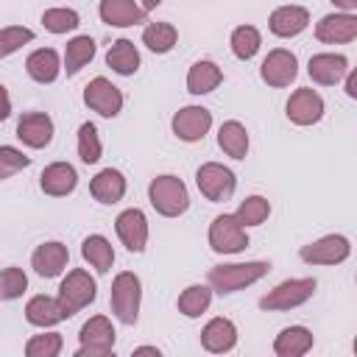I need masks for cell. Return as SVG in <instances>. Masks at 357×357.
<instances>
[{
	"mask_svg": "<svg viewBox=\"0 0 357 357\" xmlns=\"http://www.w3.org/2000/svg\"><path fill=\"white\" fill-rule=\"evenodd\" d=\"M89 190H92L95 201H100V204H117V201L126 195V178H123L120 170L106 167V170H100V173L92 178Z\"/></svg>",
	"mask_w": 357,
	"mask_h": 357,
	"instance_id": "cell-25",
	"label": "cell"
},
{
	"mask_svg": "<svg viewBox=\"0 0 357 357\" xmlns=\"http://www.w3.org/2000/svg\"><path fill=\"white\" fill-rule=\"evenodd\" d=\"M321 114H324V98L315 89L304 86V89H296L290 95V100H287V117L296 126H312V123L321 120Z\"/></svg>",
	"mask_w": 357,
	"mask_h": 357,
	"instance_id": "cell-13",
	"label": "cell"
},
{
	"mask_svg": "<svg viewBox=\"0 0 357 357\" xmlns=\"http://www.w3.org/2000/svg\"><path fill=\"white\" fill-rule=\"evenodd\" d=\"M114 229H117V237L123 240V245L134 254H139L148 243V220L139 209H126L117 215L114 220Z\"/></svg>",
	"mask_w": 357,
	"mask_h": 357,
	"instance_id": "cell-14",
	"label": "cell"
},
{
	"mask_svg": "<svg viewBox=\"0 0 357 357\" xmlns=\"http://www.w3.org/2000/svg\"><path fill=\"white\" fill-rule=\"evenodd\" d=\"M78 156L86 165H95L100 159V139H98V131L92 123H84L78 128Z\"/></svg>",
	"mask_w": 357,
	"mask_h": 357,
	"instance_id": "cell-38",
	"label": "cell"
},
{
	"mask_svg": "<svg viewBox=\"0 0 357 357\" xmlns=\"http://www.w3.org/2000/svg\"><path fill=\"white\" fill-rule=\"evenodd\" d=\"M25 318H28V324H33V326H53V324H59V321H64V318H70V315H67V310L61 307L59 298L33 296V298L25 304Z\"/></svg>",
	"mask_w": 357,
	"mask_h": 357,
	"instance_id": "cell-21",
	"label": "cell"
},
{
	"mask_svg": "<svg viewBox=\"0 0 357 357\" xmlns=\"http://www.w3.org/2000/svg\"><path fill=\"white\" fill-rule=\"evenodd\" d=\"M218 145L223 148V153H229L231 159H243L248 153V131L243 123L229 120L220 126L218 131Z\"/></svg>",
	"mask_w": 357,
	"mask_h": 357,
	"instance_id": "cell-28",
	"label": "cell"
},
{
	"mask_svg": "<svg viewBox=\"0 0 357 357\" xmlns=\"http://www.w3.org/2000/svg\"><path fill=\"white\" fill-rule=\"evenodd\" d=\"M148 198H151V206L165 218H176L190 206L187 187L178 176H156L148 184Z\"/></svg>",
	"mask_w": 357,
	"mask_h": 357,
	"instance_id": "cell-1",
	"label": "cell"
},
{
	"mask_svg": "<svg viewBox=\"0 0 357 357\" xmlns=\"http://www.w3.org/2000/svg\"><path fill=\"white\" fill-rule=\"evenodd\" d=\"M78 337H81V349H78L81 357H86V354L89 357H103V354H109L114 349V326L103 315L89 318L81 326V335Z\"/></svg>",
	"mask_w": 357,
	"mask_h": 357,
	"instance_id": "cell-8",
	"label": "cell"
},
{
	"mask_svg": "<svg viewBox=\"0 0 357 357\" xmlns=\"http://www.w3.org/2000/svg\"><path fill=\"white\" fill-rule=\"evenodd\" d=\"M61 351V335L59 332H47V335H33L25 343V354L28 357H56Z\"/></svg>",
	"mask_w": 357,
	"mask_h": 357,
	"instance_id": "cell-39",
	"label": "cell"
},
{
	"mask_svg": "<svg viewBox=\"0 0 357 357\" xmlns=\"http://www.w3.org/2000/svg\"><path fill=\"white\" fill-rule=\"evenodd\" d=\"M42 25L50 33H67V31H75L81 25V20H78V14L73 8H47L42 14Z\"/></svg>",
	"mask_w": 357,
	"mask_h": 357,
	"instance_id": "cell-36",
	"label": "cell"
},
{
	"mask_svg": "<svg viewBox=\"0 0 357 357\" xmlns=\"http://www.w3.org/2000/svg\"><path fill=\"white\" fill-rule=\"evenodd\" d=\"M259 75L271 86H290L296 81V75H298V61H296V56L290 50L276 47V50H271L265 56V61L259 67Z\"/></svg>",
	"mask_w": 357,
	"mask_h": 357,
	"instance_id": "cell-10",
	"label": "cell"
},
{
	"mask_svg": "<svg viewBox=\"0 0 357 357\" xmlns=\"http://www.w3.org/2000/svg\"><path fill=\"white\" fill-rule=\"evenodd\" d=\"M11 114V98H8V89L0 84V120H6Z\"/></svg>",
	"mask_w": 357,
	"mask_h": 357,
	"instance_id": "cell-42",
	"label": "cell"
},
{
	"mask_svg": "<svg viewBox=\"0 0 357 357\" xmlns=\"http://www.w3.org/2000/svg\"><path fill=\"white\" fill-rule=\"evenodd\" d=\"M195 184H198V190L209 198V201H229L231 198V192H234V173L229 170V167H223V165H218V162H206V165H201L198 167V173H195Z\"/></svg>",
	"mask_w": 357,
	"mask_h": 357,
	"instance_id": "cell-6",
	"label": "cell"
},
{
	"mask_svg": "<svg viewBox=\"0 0 357 357\" xmlns=\"http://www.w3.org/2000/svg\"><path fill=\"white\" fill-rule=\"evenodd\" d=\"M315 293V279H287L282 284H276L268 296L259 298L262 310H290L304 304L310 296Z\"/></svg>",
	"mask_w": 357,
	"mask_h": 357,
	"instance_id": "cell-7",
	"label": "cell"
},
{
	"mask_svg": "<svg viewBox=\"0 0 357 357\" xmlns=\"http://www.w3.org/2000/svg\"><path fill=\"white\" fill-rule=\"evenodd\" d=\"M212 126V112L204 106H184L173 117V134L184 142H198Z\"/></svg>",
	"mask_w": 357,
	"mask_h": 357,
	"instance_id": "cell-12",
	"label": "cell"
},
{
	"mask_svg": "<svg viewBox=\"0 0 357 357\" xmlns=\"http://www.w3.org/2000/svg\"><path fill=\"white\" fill-rule=\"evenodd\" d=\"M33 39V31L31 28H22V25H8L0 31V59L11 56L14 50H20L25 42Z\"/></svg>",
	"mask_w": 357,
	"mask_h": 357,
	"instance_id": "cell-40",
	"label": "cell"
},
{
	"mask_svg": "<svg viewBox=\"0 0 357 357\" xmlns=\"http://www.w3.org/2000/svg\"><path fill=\"white\" fill-rule=\"evenodd\" d=\"M271 31L276 33V36H282V39H287V36H296V33H301L307 25H310V14H307V8H301V6H282V8H276L273 14H271Z\"/></svg>",
	"mask_w": 357,
	"mask_h": 357,
	"instance_id": "cell-22",
	"label": "cell"
},
{
	"mask_svg": "<svg viewBox=\"0 0 357 357\" xmlns=\"http://www.w3.org/2000/svg\"><path fill=\"white\" fill-rule=\"evenodd\" d=\"M332 3H335V6H340V8H343V11H349V14L357 8V0H332Z\"/></svg>",
	"mask_w": 357,
	"mask_h": 357,
	"instance_id": "cell-44",
	"label": "cell"
},
{
	"mask_svg": "<svg viewBox=\"0 0 357 357\" xmlns=\"http://www.w3.org/2000/svg\"><path fill=\"white\" fill-rule=\"evenodd\" d=\"M176 28L170 22H151L145 31H142V42L153 50V53H167L173 45H176Z\"/></svg>",
	"mask_w": 357,
	"mask_h": 357,
	"instance_id": "cell-32",
	"label": "cell"
},
{
	"mask_svg": "<svg viewBox=\"0 0 357 357\" xmlns=\"http://www.w3.org/2000/svg\"><path fill=\"white\" fill-rule=\"evenodd\" d=\"M95 279L86 273V271H81V268H75V271H70L67 276H64V282H61V287H59V301H61V307L67 310V315H75L78 310H84L89 301H95Z\"/></svg>",
	"mask_w": 357,
	"mask_h": 357,
	"instance_id": "cell-4",
	"label": "cell"
},
{
	"mask_svg": "<svg viewBox=\"0 0 357 357\" xmlns=\"http://www.w3.org/2000/svg\"><path fill=\"white\" fill-rule=\"evenodd\" d=\"M100 20L114 28H128L145 22V8L134 0H100Z\"/></svg>",
	"mask_w": 357,
	"mask_h": 357,
	"instance_id": "cell-19",
	"label": "cell"
},
{
	"mask_svg": "<svg viewBox=\"0 0 357 357\" xmlns=\"http://www.w3.org/2000/svg\"><path fill=\"white\" fill-rule=\"evenodd\" d=\"M67 259H70V254H67V245H61V243H45V245H39L36 251H33V271L39 273V276H45V279H53V276H59L64 268H67Z\"/></svg>",
	"mask_w": 357,
	"mask_h": 357,
	"instance_id": "cell-20",
	"label": "cell"
},
{
	"mask_svg": "<svg viewBox=\"0 0 357 357\" xmlns=\"http://www.w3.org/2000/svg\"><path fill=\"white\" fill-rule=\"evenodd\" d=\"M92 56H95L92 36H75V39H70L67 42V50H64V70H67V75H75Z\"/></svg>",
	"mask_w": 357,
	"mask_h": 357,
	"instance_id": "cell-31",
	"label": "cell"
},
{
	"mask_svg": "<svg viewBox=\"0 0 357 357\" xmlns=\"http://www.w3.org/2000/svg\"><path fill=\"white\" fill-rule=\"evenodd\" d=\"M159 3H162V0H142V8H145V11H151V8H156Z\"/></svg>",
	"mask_w": 357,
	"mask_h": 357,
	"instance_id": "cell-46",
	"label": "cell"
},
{
	"mask_svg": "<svg viewBox=\"0 0 357 357\" xmlns=\"http://www.w3.org/2000/svg\"><path fill=\"white\" fill-rule=\"evenodd\" d=\"M84 103L92 109V112H98L100 117H114L120 109H123V92L112 84V81H106V78H92L89 84H86V89H84Z\"/></svg>",
	"mask_w": 357,
	"mask_h": 357,
	"instance_id": "cell-9",
	"label": "cell"
},
{
	"mask_svg": "<svg viewBox=\"0 0 357 357\" xmlns=\"http://www.w3.org/2000/svg\"><path fill=\"white\" fill-rule=\"evenodd\" d=\"M28 165H31V156H25L22 151H17L11 145H0V181L14 176V173H20Z\"/></svg>",
	"mask_w": 357,
	"mask_h": 357,
	"instance_id": "cell-41",
	"label": "cell"
},
{
	"mask_svg": "<svg viewBox=\"0 0 357 357\" xmlns=\"http://www.w3.org/2000/svg\"><path fill=\"white\" fill-rule=\"evenodd\" d=\"M271 271L268 262H237V265H218L209 271V284L218 293H234L245 284L259 282Z\"/></svg>",
	"mask_w": 357,
	"mask_h": 357,
	"instance_id": "cell-2",
	"label": "cell"
},
{
	"mask_svg": "<svg viewBox=\"0 0 357 357\" xmlns=\"http://www.w3.org/2000/svg\"><path fill=\"white\" fill-rule=\"evenodd\" d=\"M268 215H271V204L262 195H248L237 209V220L243 226H259V223H265Z\"/></svg>",
	"mask_w": 357,
	"mask_h": 357,
	"instance_id": "cell-35",
	"label": "cell"
},
{
	"mask_svg": "<svg viewBox=\"0 0 357 357\" xmlns=\"http://www.w3.org/2000/svg\"><path fill=\"white\" fill-rule=\"evenodd\" d=\"M17 137L28 148H45L53 139V120L42 112H28L17 123Z\"/></svg>",
	"mask_w": 357,
	"mask_h": 357,
	"instance_id": "cell-17",
	"label": "cell"
},
{
	"mask_svg": "<svg viewBox=\"0 0 357 357\" xmlns=\"http://www.w3.org/2000/svg\"><path fill=\"white\" fill-rule=\"evenodd\" d=\"M25 70H28V75H31L33 81H39V84H53V81L59 78V70H61L59 53H56L53 47H39V50H33V53L28 56Z\"/></svg>",
	"mask_w": 357,
	"mask_h": 357,
	"instance_id": "cell-24",
	"label": "cell"
},
{
	"mask_svg": "<svg viewBox=\"0 0 357 357\" xmlns=\"http://www.w3.org/2000/svg\"><path fill=\"white\" fill-rule=\"evenodd\" d=\"M139 279L128 271L117 273L112 282V312L123 321V324H137L139 315Z\"/></svg>",
	"mask_w": 357,
	"mask_h": 357,
	"instance_id": "cell-3",
	"label": "cell"
},
{
	"mask_svg": "<svg viewBox=\"0 0 357 357\" xmlns=\"http://www.w3.org/2000/svg\"><path fill=\"white\" fill-rule=\"evenodd\" d=\"M137 354H159V349H153V346H142V349H137Z\"/></svg>",
	"mask_w": 357,
	"mask_h": 357,
	"instance_id": "cell-45",
	"label": "cell"
},
{
	"mask_svg": "<svg viewBox=\"0 0 357 357\" xmlns=\"http://www.w3.org/2000/svg\"><path fill=\"white\" fill-rule=\"evenodd\" d=\"M106 64H109L114 73H120V75L137 73V70H139V53H137L134 42L117 39V42L109 47V53H106Z\"/></svg>",
	"mask_w": 357,
	"mask_h": 357,
	"instance_id": "cell-29",
	"label": "cell"
},
{
	"mask_svg": "<svg viewBox=\"0 0 357 357\" xmlns=\"http://www.w3.org/2000/svg\"><path fill=\"white\" fill-rule=\"evenodd\" d=\"M220 81H223L220 67H218L215 61H206V59L195 61V64L190 67V73H187V89H190L192 95H206V92H212Z\"/></svg>",
	"mask_w": 357,
	"mask_h": 357,
	"instance_id": "cell-27",
	"label": "cell"
},
{
	"mask_svg": "<svg viewBox=\"0 0 357 357\" xmlns=\"http://www.w3.org/2000/svg\"><path fill=\"white\" fill-rule=\"evenodd\" d=\"M28 287V276L22 273V268H3L0 271V301H11L20 298Z\"/></svg>",
	"mask_w": 357,
	"mask_h": 357,
	"instance_id": "cell-37",
	"label": "cell"
},
{
	"mask_svg": "<svg viewBox=\"0 0 357 357\" xmlns=\"http://www.w3.org/2000/svg\"><path fill=\"white\" fill-rule=\"evenodd\" d=\"M39 184H42V190H45L47 195L61 198V195H70V192L75 190L78 173H75V167L67 165V162H53V165H47V167L42 170Z\"/></svg>",
	"mask_w": 357,
	"mask_h": 357,
	"instance_id": "cell-18",
	"label": "cell"
},
{
	"mask_svg": "<svg viewBox=\"0 0 357 357\" xmlns=\"http://www.w3.org/2000/svg\"><path fill=\"white\" fill-rule=\"evenodd\" d=\"M212 301V290L204 284H192L178 296V312H184L187 318H198Z\"/></svg>",
	"mask_w": 357,
	"mask_h": 357,
	"instance_id": "cell-33",
	"label": "cell"
},
{
	"mask_svg": "<svg viewBox=\"0 0 357 357\" xmlns=\"http://www.w3.org/2000/svg\"><path fill=\"white\" fill-rule=\"evenodd\" d=\"M307 73H310V78L315 84L332 86L349 73V61H346V56H337V53H318V56L310 59Z\"/></svg>",
	"mask_w": 357,
	"mask_h": 357,
	"instance_id": "cell-16",
	"label": "cell"
},
{
	"mask_svg": "<svg viewBox=\"0 0 357 357\" xmlns=\"http://www.w3.org/2000/svg\"><path fill=\"white\" fill-rule=\"evenodd\" d=\"M351 254V245L340 234H326L301 248V259L310 265H337Z\"/></svg>",
	"mask_w": 357,
	"mask_h": 357,
	"instance_id": "cell-11",
	"label": "cell"
},
{
	"mask_svg": "<svg viewBox=\"0 0 357 357\" xmlns=\"http://www.w3.org/2000/svg\"><path fill=\"white\" fill-rule=\"evenodd\" d=\"M315 36L326 45H340V42H351L357 36V17L354 14H326L318 25H315Z\"/></svg>",
	"mask_w": 357,
	"mask_h": 357,
	"instance_id": "cell-15",
	"label": "cell"
},
{
	"mask_svg": "<svg viewBox=\"0 0 357 357\" xmlns=\"http://www.w3.org/2000/svg\"><path fill=\"white\" fill-rule=\"evenodd\" d=\"M346 95L357 98V73H346Z\"/></svg>",
	"mask_w": 357,
	"mask_h": 357,
	"instance_id": "cell-43",
	"label": "cell"
},
{
	"mask_svg": "<svg viewBox=\"0 0 357 357\" xmlns=\"http://www.w3.org/2000/svg\"><path fill=\"white\" fill-rule=\"evenodd\" d=\"M81 254H84V259H86L98 273H109V268H112V262H114L112 243H109L106 237H100V234H89V237L84 240V245H81Z\"/></svg>",
	"mask_w": 357,
	"mask_h": 357,
	"instance_id": "cell-30",
	"label": "cell"
},
{
	"mask_svg": "<svg viewBox=\"0 0 357 357\" xmlns=\"http://www.w3.org/2000/svg\"><path fill=\"white\" fill-rule=\"evenodd\" d=\"M312 349V335H310V329H304V326H287V329H282L279 335H276V340H273V351L279 354V357H301V354H307Z\"/></svg>",
	"mask_w": 357,
	"mask_h": 357,
	"instance_id": "cell-26",
	"label": "cell"
},
{
	"mask_svg": "<svg viewBox=\"0 0 357 357\" xmlns=\"http://www.w3.org/2000/svg\"><path fill=\"white\" fill-rule=\"evenodd\" d=\"M209 245L218 254H237L248 245L245 229L237 220V215H218L209 226Z\"/></svg>",
	"mask_w": 357,
	"mask_h": 357,
	"instance_id": "cell-5",
	"label": "cell"
},
{
	"mask_svg": "<svg viewBox=\"0 0 357 357\" xmlns=\"http://www.w3.org/2000/svg\"><path fill=\"white\" fill-rule=\"evenodd\" d=\"M259 50V31L254 25H240L231 33V53L243 61H248Z\"/></svg>",
	"mask_w": 357,
	"mask_h": 357,
	"instance_id": "cell-34",
	"label": "cell"
},
{
	"mask_svg": "<svg viewBox=\"0 0 357 357\" xmlns=\"http://www.w3.org/2000/svg\"><path fill=\"white\" fill-rule=\"evenodd\" d=\"M201 343L206 351H215V354L229 351L237 343V329L229 318H212L201 332Z\"/></svg>",
	"mask_w": 357,
	"mask_h": 357,
	"instance_id": "cell-23",
	"label": "cell"
}]
</instances>
